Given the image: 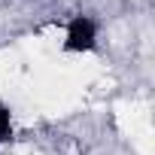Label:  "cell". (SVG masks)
Wrapping results in <instances>:
<instances>
[{
  "mask_svg": "<svg viewBox=\"0 0 155 155\" xmlns=\"http://www.w3.org/2000/svg\"><path fill=\"white\" fill-rule=\"evenodd\" d=\"M94 43H97V25H94V18H88V15L70 18V25H67V43H64L70 52H88V49H94Z\"/></svg>",
  "mask_w": 155,
  "mask_h": 155,
  "instance_id": "obj_1",
  "label": "cell"
},
{
  "mask_svg": "<svg viewBox=\"0 0 155 155\" xmlns=\"http://www.w3.org/2000/svg\"><path fill=\"white\" fill-rule=\"evenodd\" d=\"M12 137V122H9V110L0 104V143H6Z\"/></svg>",
  "mask_w": 155,
  "mask_h": 155,
  "instance_id": "obj_2",
  "label": "cell"
}]
</instances>
